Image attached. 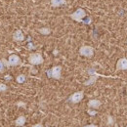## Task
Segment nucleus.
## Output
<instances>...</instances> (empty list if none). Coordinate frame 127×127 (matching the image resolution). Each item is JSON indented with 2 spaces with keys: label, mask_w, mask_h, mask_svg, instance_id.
Returning <instances> with one entry per match:
<instances>
[{
  "label": "nucleus",
  "mask_w": 127,
  "mask_h": 127,
  "mask_svg": "<svg viewBox=\"0 0 127 127\" xmlns=\"http://www.w3.org/2000/svg\"><path fill=\"white\" fill-rule=\"evenodd\" d=\"M29 62L32 64V65H38L44 62V59L40 53H32L29 57Z\"/></svg>",
  "instance_id": "obj_2"
},
{
  "label": "nucleus",
  "mask_w": 127,
  "mask_h": 127,
  "mask_svg": "<svg viewBox=\"0 0 127 127\" xmlns=\"http://www.w3.org/2000/svg\"><path fill=\"white\" fill-rule=\"evenodd\" d=\"M69 17H70L73 21H75V22H77V23H83V18L86 17V12H85L82 8H78L75 12H73L72 14H70Z\"/></svg>",
  "instance_id": "obj_3"
},
{
  "label": "nucleus",
  "mask_w": 127,
  "mask_h": 127,
  "mask_svg": "<svg viewBox=\"0 0 127 127\" xmlns=\"http://www.w3.org/2000/svg\"><path fill=\"white\" fill-rule=\"evenodd\" d=\"M66 4L65 0H51V5L52 7H59L61 5Z\"/></svg>",
  "instance_id": "obj_12"
},
{
  "label": "nucleus",
  "mask_w": 127,
  "mask_h": 127,
  "mask_svg": "<svg viewBox=\"0 0 127 127\" xmlns=\"http://www.w3.org/2000/svg\"><path fill=\"white\" fill-rule=\"evenodd\" d=\"M102 105L101 101L100 100H97V99H92L88 102V107L90 109H98L100 106Z\"/></svg>",
  "instance_id": "obj_10"
},
{
  "label": "nucleus",
  "mask_w": 127,
  "mask_h": 127,
  "mask_svg": "<svg viewBox=\"0 0 127 127\" xmlns=\"http://www.w3.org/2000/svg\"><path fill=\"white\" fill-rule=\"evenodd\" d=\"M37 126H42V124H35L34 127H37Z\"/></svg>",
  "instance_id": "obj_21"
},
{
  "label": "nucleus",
  "mask_w": 127,
  "mask_h": 127,
  "mask_svg": "<svg viewBox=\"0 0 127 127\" xmlns=\"http://www.w3.org/2000/svg\"><path fill=\"white\" fill-rule=\"evenodd\" d=\"M87 112H88L90 115H92V116H94V115H96V114H97V111H91V110H88V111H87Z\"/></svg>",
  "instance_id": "obj_18"
},
{
  "label": "nucleus",
  "mask_w": 127,
  "mask_h": 127,
  "mask_svg": "<svg viewBox=\"0 0 127 127\" xmlns=\"http://www.w3.org/2000/svg\"><path fill=\"white\" fill-rule=\"evenodd\" d=\"M46 73H47V76L50 78L60 79L61 78V73H62V66L61 65H56V66L52 67L51 69H48Z\"/></svg>",
  "instance_id": "obj_1"
},
{
  "label": "nucleus",
  "mask_w": 127,
  "mask_h": 127,
  "mask_svg": "<svg viewBox=\"0 0 127 127\" xmlns=\"http://www.w3.org/2000/svg\"><path fill=\"white\" fill-rule=\"evenodd\" d=\"M83 97H84V93L82 91H78V92H75V93H73L72 95L70 96L68 98V101L70 103H72V104H77V103L81 102Z\"/></svg>",
  "instance_id": "obj_5"
},
{
  "label": "nucleus",
  "mask_w": 127,
  "mask_h": 127,
  "mask_svg": "<svg viewBox=\"0 0 127 127\" xmlns=\"http://www.w3.org/2000/svg\"><path fill=\"white\" fill-rule=\"evenodd\" d=\"M88 73H89L91 76H90V79L84 82V85H85V86H88V85H92V84H94V83H95V81L97 80V78H98L99 76H101L100 74H98L97 72H95V70H94L93 68L89 69V70H88Z\"/></svg>",
  "instance_id": "obj_6"
},
{
  "label": "nucleus",
  "mask_w": 127,
  "mask_h": 127,
  "mask_svg": "<svg viewBox=\"0 0 127 127\" xmlns=\"http://www.w3.org/2000/svg\"><path fill=\"white\" fill-rule=\"evenodd\" d=\"M109 126H112V125H114V120H113V118H112V116L111 115H108V123H107Z\"/></svg>",
  "instance_id": "obj_15"
},
{
  "label": "nucleus",
  "mask_w": 127,
  "mask_h": 127,
  "mask_svg": "<svg viewBox=\"0 0 127 127\" xmlns=\"http://www.w3.org/2000/svg\"><path fill=\"white\" fill-rule=\"evenodd\" d=\"M5 79H6V80H11V79H12V77H11L10 75H6V77H5Z\"/></svg>",
  "instance_id": "obj_20"
},
{
  "label": "nucleus",
  "mask_w": 127,
  "mask_h": 127,
  "mask_svg": "<svg viewBox=\"0 0 127 127\" xmlns=\"http://www.w3.org/2000/svg\"><path fill=\"white\" fill-rule=\"evenodd\" d=\"M5 68H6V65L3 62V60H0V73L3 72L5 70Z\"/></svg>",
  "instance_id": "obj_16"
},
{
  "label": "nucleus",
  "mask_w": 127,
  "mask_h": 127,
  "mask_svg": "<svg viewBox=\"0 0 127 127\" xmlns=\"http://www.w3.org/2000/svg\"><path fill=\"white\" fill-rule=\"evenodd\" d=\"M7 89H8V87H7L6 84H4V83H0V92H5Z\"/></svg>",
  "instance_id": "obj_17"
},
{
  "label": "nucleus",
  "mask_w": 127,
  "mask_h": 127,
  "mask_svg": "<svg viewBox=\"0 0 127 127\" xmlns=\"http://www.w3.org/2000/svg\"><path fill=\"white\" fill-rule=\"evenodd\" d=\"M126 42H127V40H126Z\"/></svg>",
  "instance_id": "obj_22"
},
{
  "label": "nucleus",
  "mask_w": 127,
  "mask_h": 127,
  "mask_svg": "<svg viewBox=\"0 0 127 127\" xmlns=\"http://www.w3.org/2000/svg\"><path fill=\"white\" fill-rule=\"evenodd\" d=\"M79 54L81 56H84V57H87V58H91L94 55V49L91 46H87V45L81 46L79 49Z\"/></svg>",
  "instance_id": "obj_4"
},
{
  "label": "nucleus",
  "mask_w": 127,
  "mask_h": 127,
  "mask_svg": "<svg viewBox=\"0 0 127 127\" xmlns=\"http://www.w3.org/2000/svg\"><path fill=\"white\" fill-rule=\"evenodd\" d=\"M13 39L17 41V42H21V41H24L25 40V36H24V33L21 30H17L16 32L13 33Z\"/></svg>",
  "instance_id": "obj_9"
},
{
  "label": "nucleus",
  "mask_w": 127,
  "mask_h": 127,
  "mask_svg": "<svg viewBox=\"0 0 127 127\" xmlns=\"http://www.w3.org/2000/svg\"><path fill=\"white\" fill-rule=\"evenodd\" d=\"M116 69L117 70H126L127 69V59L126 58H120L116 64Z\"/></svg>",
  "instance_id": "obj_8"
},
{
  "label": "nucleus",
  "mask_w": 127,
  "mask_h": 127,
  "mask_svg": "<svg viewBox=\"0 0 127 127\" xmlns=\"http://www.w3.org/2000/svg\"><path fill=\"white\" fill-rule=\"evenodd\" d=\"M17 106H18V107H22V106H23V107H26V104H24V103H18Z\"/></svg>",
  "instance_id": "obj_19"
},
{
  "label": "nucleus",
  "mask_w": 127,
  "mask_h": 127,
  "mask_svg": "<svg viewBox=\"0 0 127 127\" xmlns=\"http://www.w3.org/2000/svg\"><path fill=\"white\" fill-rule=\"evenodd\" d=\"M26 121H27L26 116L21 115V116H19V117L16 119V121H15V125H16V126H24L25 123H26Z\"/></svg>",
  "instance_id": "obj_11"
},
{
  "label": "nucleus",
  "mask_w": 127,
  "mask_h": 127,
  "mask_svg": "<svg viewBox=\"0 0 127 127\" xmlns=\"http://www.w3.org/2000/svg\"><path fill=\"white\" fill-rule=\"evenodd\" d=\"M8 64L10 66H16V65H19L21 64V59L19 56H17L15 54L13 55H10L9 58H8Z\"/></svg>",
  "instance_id": "obj_7"
},
{
  "label": "nucleus",
  "mask_w": 127,
  "mask_h": 127,
  "mask_svg": "<svg viewBox=\"0 0 127 127\" xmlns=\"http://www.w3.org/2000/svg\"><path fill=\"white\" fill-rule=\"evenodd\" d=\"M38 32H40L41 34H43V35H48V34L51 33V30L49 28H41V29L38 30Z\"/></svg>",
  "instance_id": "obj_13"
},
{
  "label": "nucleus",
  "mask_w": 127,
  "mask_h": 127,
  "mask_svg": "<svg viewBox=\"0 0 127 127\" xmlns=\"http://www.w3.org/2000/svg\"><path fill=\"white\" fill-rule=\"evenodd\" d=\"M26 79H27V77H26L25 74H20V75L17 76V78H16L18 83H24V82L26 81Z\"/></svg>",
  "instance_id": "obj_14"
}]
</instances>
